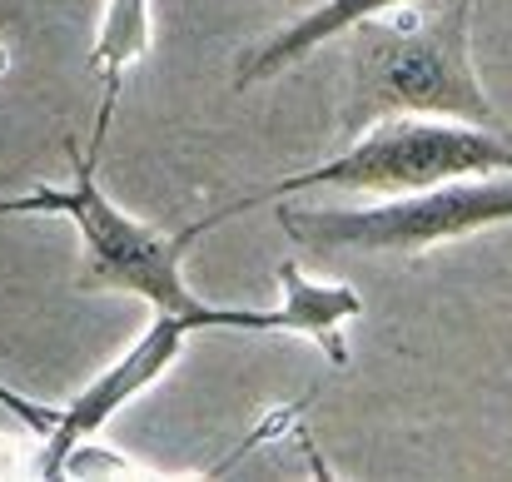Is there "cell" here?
<instances>
[{"mask_svg":"<svg viewBox=\"0 0 512 482\" xmlns=\"http://www.w3.org/2000/svg\"><path fill=\"white\" fill-rule=\"evenodd\" d=\"M65 150H70V169H75L70 189L35 184L20 199H0V214H60V219H70L75 234H80V274H75V284L85 294H130V299H145L150 309H165V314H194L214 333L219 328H229V333H304L334 363H348L343 323L358 319V309H363V299L348 284H309L299 264H279V284H284L279 309H219V304H204L184 284V254H189V244L199 234L224 224V214L214 209V214L184 224L179 234H160L145 219L125 214L100 189L90 150H80L75 140Z\"/></svg>","mask_w":512,"mask_h":482,"instance_id":"obj_1","label":"cell"},{"mask_svg":"<svg viewBox=\"0 0 512 482\" xmlns=\"http://www.w3.org/2000/svg\"><path fill=\"white\" fill-rule=\"evenodd\" d=\"M289 239L314 249H348V254H423L448 239H468L478 229L512 224V174H478L448 179L433 189L398 194L388 204L363 209H279Z\"/></svg>","mask_w":512,"mask_h":482,"instance_id":"obj_4","label":"cell"},{"mask_svg":"<svg viewBox=\"0 0 512 482\" xmlns=\"http://www.w3.org/2000/svg\"><path fill=\"white\" fill-rule=\"evenodd\" d=\"M478 174H512V145L498 130L463 125V120H433V115H398L368 125L343 155L284 174L264 184L259 194H244L224 204L219 214L234 219L254 209L259 199L309 194V189H348V194H413L448 179H478Z\"/></svg>","mask_w":512,"mask_h":482,"instance_id":"obj_3","label":"cell"},{"mask_svg":"<svg viewBox=\"0 0 512 482\" xmlns=\"http://www.w3.org/2000/svg\"><path fill=\"white\" fill-rule=\"evenodd\" d=\"M393 5H408V0H319V5L304 10L294 25L274 30L269 40H254V45L234 60V90L269 85L274 75H284V70L299 65L304 55H314V50H324L329 40H339V35H348V30H358L363 20L388 15Z\"/></svg>","mask_w":512,"mask_h":482,"instance_id":"obj_5","label":"cell"},{"mask_svg":"<svg viewBox=\"0 0 512 482\" xmlns=\"http://www.w3.org/2000/svg\"><path fill=\"white\" fill-rule=\"evenodd\" d=\"M473 0H408L363 20L348 45V95L339 130L358 140L378 120L433 115L498 130L473 70Z\"/></svg>","mask_w":512,"mask_h":482,"instance_id":"obj_2","label":"cell"},{"mask_svg":"<svg viewBox=\"0 0 512 482\" xmlns=\"http://www.w3.org/2000/svg\"><path fill=\"white\" fill-rule=\"evenodd\" d=\"M150 50V0H105V15H100V35H95V50H90V70L100 75V110H95V140H90V155H100L110 125H115V105H120V90H125V75L130 65H140Z\"/></svg>","mask_w":512,"mask_h":482,"instance_id":"obj_6","label":"cell"}]
</instances>
